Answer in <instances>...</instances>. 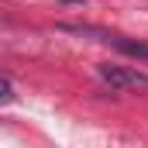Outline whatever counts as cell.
<instances>
[{
  "label": "cell",
  "mask_w": 148,
  "mask_h": 148,
  "mask_svg": "<svg viewBox=\"0 0 148 148\" xmlns=\"http://www.w3.org/2000/svg\"><path fill=\"white\" fill-rule=\"evenodd\" d=\"M97 76L117 90V93H124V90H145L148 93V76L145 73H134V69H124V66H110V62H100L97 66Z\"/></svg>",
  "instance_id": "6da1fadb"
},
{
  "label": "cell",
  "mask_w": 148,
  "mask_h": 148,
  "mask_svg": "<svg viewBox=\"0 0 148 148\" xmlns=\"http://www.w3.org/2000/svg\"><path fill=\"white\" fill-rule=\"evenodd\" d=\"M10 100H14V90H10V79L3 76L0 79V103H10Z\"/></svg>",
  "instance_id": "3957f363"
},
{
  "label": "cell",
  "mask_w": 148,
  "mask_h": 148,
  "mask_svg": "<svg viewBox=\"0 0 148 148\" xmlns=\"http://www.w3.org/2000/svg\"><path fill=\"white\" fill-rule=\"evenodd\" d=\"M107 45L117 48V52H124V55H131V59H145L148 62V41H134V38H124V35H110Z\"/></svg>",
  "instance_id": "7a4b0ae2"
}]
</instances>
